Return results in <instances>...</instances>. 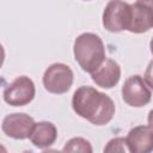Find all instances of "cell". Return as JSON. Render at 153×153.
Listing matches in <instances>:
<instances>
[{"mask_svg": "<svg viewBox=\"0 0 153 153\" xmlns=\"http://www.w3.org/2000/svg\"><path fill=\"white\" fill-rule=\"evenodd\" d=\"M72 108L78 116L94 126L108 124L116 110L115 103L109 96L91 86H80L74 92Z\"/></svg>", "mask_w": 153, "mask_h": 153, "instance_id": "6da1fadb", "label": "cell"}, {"mask_svg": "<svg viewBox=\"0 0 153 153\" xmlns=\"http://www.w3.org/2000/svg\"><path fill=\"white\" fill-rule=\"evenodd\" d=\"M73 53L74 59L81 69L90 74L106 59L105 47L102 38L92 32H84L75 38Z\"/></svg>", "mask_w": 153, "mask_h": 153, "instance_id": "7a4b0ae2", "label": "cell"}, {"mask_svg": "<svg viewBox=\"0 0 153 153\" xmlns=\"http://www.w3.org/2000/svg\"><path fill=\"white\" fill-rule=\"evenodd\" d=\"M103 26L110 32L128 30L131 20V6L123 0H110L103 12Z\"/></svg>", "mask_w": 153, "mask_h": 153, "instance_id": "3957f363", "label": "cell"}, {"mask_svg": "<svg viewBox=\"0 0 153 153\" xmlns=\"http://www.w3.org/2000/svg\"><path fill=\"white\" fill-rule=\"evenodd\" d=\"M42 80L44 88L48 92L54 94H62L71 88L74 80V74L69 66L57 62L50 65L45 69Z\"/></svg>", "mask_w": 153, "mask_h": 153, "instance_id": "277c9868", "label": "cell"}, {"mask_svg": "<svg viewBox=\"0 0 153 153\" xmlns=\"http://www.w3.org/2000/svg\"><path fill=\"white\" fill-rule=\"evenodd\" d=\"M152 86L141 75H131L122 86V98L124 103L133 108H142L151 102Z\"/></svg>", "mask_w": 153, "mask_h": 153, "instance_id": "5b68a950", "label": "cell"}, {"mask_svg": "<svg viewBox=\"0 0 153 153\" xmlns=\"http://www.w3.org/2000/svg\"><path fill=\"white\" fill-rule=\"evenodd\" d=\"M36 94L33 81L25 75L16 78L4 90V100L12 106H24L32 102Z\"/></svg>", "mask_w": 153, "mask_h": 153, "instance_id": "8992f818", "label": "cell"}, {"mask_svg": "<svg viewBox=\"0 0 153 153\" xmlns=\"http://www.w3.org/2000/svg\"><path fill=\"white\" fill-rule=\"evenodd\" d=\"M33 124L35 121L31 116L24 112H14L7 115L2 120L1 129L8 137L16 140H24L29 137Z\"/></svg>", "mask_w": 153, "mask_h": 153, "instance_id": "52a82bcc", "label": "cell"}, {"mask_svg": "<svg viewBox=\"0 0 153 153\" xmlns=\"http://www.w3.org/2000/svg\"><path fill=\"white\" fill-rule=\"evenodd\" d=\"M131 20L128 31L133 33H143L153 26L152 0H136L131 4Z\"/></svg>", "mask_w": 153, "mask_h": 153, "instance_id": "ba28073f", "label": "cell"}, {"mask_svg": "<svg viewBox=\"0 0 153 153\" xmlns=\"http://www.w3.org/2000/svg\"><path fill=\"white\" fill-rule=\"evenodd\" d=\"M126 143L129 152L148 153L153 149V128L148 126H137L129 130Z\"/></svg>", "mask_w": 153, "mask_h": 153, "instance_id": "9c48e42d", "label": "cell"}, {"mask_svg": "<svg viewBox=\"0 0 153 153\" xmlns=\"http://www.w3.org/2000/svg\"><path fill=\"white\" fill-rule=\"evenodd\" d=\"M91 78L96 85L103 88H112L121 79V67L115 60L105 59L102 65L91 73Z\"/></svg>", "mask_w": 153, "mask_h": 153, "instance_id": "30bf717a", "label": "cell"}, {"mask_svg": "<svg viewBox=\"0 0 153 153\" xmlns=\"http://www.w3.org/2000/svg\"><path fill=\"white\" fill-rule=\"evenodd\" d=\"M56 137H57V129L54 123L48 121L35 123L29 135V139L33 143V146L41 149L51 146L55 142Z\"/></svg>", "mask_w": 153, "mask_h": 153, "instance_id": "8fae6325", "label": "cell"}, {"mask_svg": "<svg viewBox=\"0 0 153 153\" xmlns=\"http://www.w3.org/2000/svg\"><path fill=\"white\" fill-rule=\"evenodd\" d=\"M63 152H82V153H91L92 147L91 143L84 137H73L66 142L65 147L62 148Z\"/></svg>", "mask_w": 153, "mask_h": 153, "instance_id": "7c38bea8", "label": "cell"}, {"mask_svg": "<svg viewBox=\"0 0 153 153\" xmlns=\"http://www.w3.org/2000/svg\"><path fill=\"white\" fill-rule=\"evenodd\" d=\"M104 152H129L127 143H126V139L124 137H115L111 139L108 145L104 148Z\"/></svg>", "mask_w": 153, "mask_h": 153, "instance_id": "4fadbf2b", "label": "cell"}, {"mask_svg": "<svg viewBox=\"0 0 153 153\" xmlns=\"http://www.w3.org/2000/svg\"><path fill=\"white\" fill-rule=\"evenodd\" d=\"M4 61H5V49H4L2 44L0 43V68L2 67Z\"/></svg>", "mask_w": 153, "mask_h": 153, "instance_id": "5bb4252c", "label": "cell"}, {"mask_svg": "<svg viewBox=\"0 0 153 153\" xmlns=\"http://www.w3.org/2000/svg\"><path fill=\"white\" fill-rule=\"evenodd\" d=\"M0 151H1V152H6L7 149H6V148H5L4 146H1V145H0Z\"/></svg>", "mask_w": 153, "mask_h": 153, "instance_id": "9a60e30c", "label": "cell"}]
</instances>
